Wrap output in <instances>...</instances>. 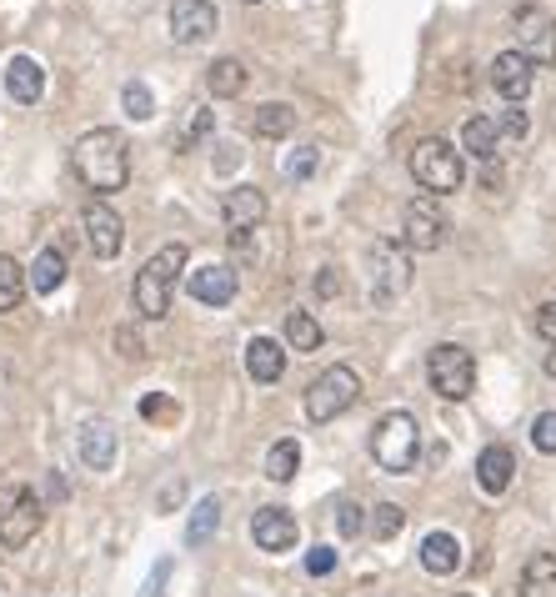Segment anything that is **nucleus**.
<instances>
[{
  "instance_id": "5701e85b",
  "label": "nucleus",
  "mask_w": 556,
  "mask_h": 597,
  "mask_svg": "<svg viewBox=\"0 0 556 597\" xmlns=\"http://www.w3.org/2000/svg\"><path fill=\"white\" fill-rule=\"evenodd\" d=\"M521 597H556V552H536L521 567Z\"/></svg>"
},
{
  "instance_id": "4be33fe9",
  "label": "nucleus",
  "mask_w": 556,
  "mask_h": 597,
  "mask_svg": "<svg viewBox=\"0 0 556 597\" xmlns=\"http://www.w3.org/2000/svg\"><path fill=\"white\" fill-rule=\"evenodd\" d=\"M246 81H251V71H246L236 56H221V61H211V71H206V86H211L216 101H236V96L246 91Z\"/></svg>"
},
{
  "instance_id": "7ed1b4c3",
  "label": "nucleus",
  "mask_w": 556,
  "mask_h": 597,
  "mask_svg": "<svg viewBox=\"0 0 556 597\" xmlns=\"http://www.w3.org/2000/svg\"><path fill=\"white\" fill-rule=\"evenodd\" d=\"M411 176H416V186H421L426 196H451V191H461L466 166H461V151H456L451 141L426 136V141H416V151H411Z\"/></svg>"
},
{
  "instance_id": "412c9836",
  "label": "nucleus",
  "mask_w": 556,
  "mask_h": 597,
  "mask_svg": "<svg viewBox=\"0 0 556 597\" xmlns=\"http://www.w3.org/2000/svg\"><path fill=\"white\" fill-rule=\"evenodd\" d=\"M421 567H426L431 577H451V572L461 567V542H456L451 532H431V537L421 542Z\"/></svg>"
},
{
  "instance_id": "473e14b6",
  "label": "nucleus",
  "mask_w": 556,
  "mask_h": 597,
  "mask_svg": "<svg viewBox=\"0 0 556 597\" xmlns=\"http://www.w3.org/2000/svg\"><path fill=\"white\" fill-rule=\"evenodd\" d=\"M316 166H321V151H316V146H296V151L286 156V176H291V181L316 176Z\"/></svg>"
},
{
  "instance_id": "bb28decb",
  "label": "nucleus",
  "mask_w": 556,
  "mask_h": 597,
  "mask_svg": "<svg viewBox=\"0 0 556 597\" xmlns=\"http://www.w3.org/2000/svg\"><path fill=\"white\" fill-rule=\"evenodd\" d=\"M461 146H466L476 161H491V156H496V121L471 116V121L461 126Z\"/></svg>"
},
{
  "instance_id": "ddd939ff",
  "label": "nucleus",
  "mask_w": 556,
  "mask_h": 597,
  "mask_svg": "<svg viewBox=\"0 0 556 597\" xmlns=\"http://www.w3.org/2000/svg\"><path fill=\"white\" fill-rule=\"evenodd\" d=\"M221 221L231 236H246L266 221V191L261 186H231L226 201H221Z\"/></svg>"
},
{
  "instance_id": "a19ab883",
  "label": "nucleus",
  "mask_w": 556,
  "mask_h": 597,
  "mask_svg": "<svg viewBox=\"0 0 556 597\" xmlns=\"http://www.w3.org/2000/svg\"><path fill=\"white\" fill-rule=\"evenodd\" d=\"M116 347H121V357H141V352H146V347H141V337H136L131 327H121V332H116Z\"/></svg>"
},
{
  "instance_id": "4c0bfd02",
  "label": "nucleus",
  "mask_w": 556,
  "mask_h": 597,
  "mask_svg": "<svg viewBox=\"0 0 556 597\" xmlns=\"http://www.w3.org/2000/svg\"><path fill=\"white\" fill-rule=\"evenodd\" d=\"M306 572H311V577H331V572H336V552H331V547H311V552H306Z\"/></svg>"
},
{
  "instance_id": "ea45409f",
  "label": "nucleus",
  "mask_w": 556,
  "mask_h": 597,
  "mask_svg": "<svg viewBox=\"0 0 556 597\" xmlns=\"http://www.w3.org/2000/svg\"><path fill=\"white\" fill-rule=\"evenodd\" d=\"M536 332H541L546 342H556V302H546V307L536 312Z\"/></svg>"
},
{
  "instance_id": "aec40b11",
  "label": "nucleus",
  "mask_w": 556,
  "mask_h": 597,
  "mask_svg": "<svg viewBox=\"0 0 556 597\" xmlns=\"http://www.w3.org/2000/svg\"><path fill=\"white\" fill-rule=\"evenodd\" d=\"M511 477H516V457H511L506 447H486V452L476 457V482H481L491 497H501V492L511 487Z\"/></svg>"
},
{
  "instance_id": "72a5a7b5",
  "label": "nucleus",
  "mask_w": 556,
  "mask_h": 597,
  "mask_svg": "<svg viewBox=\"0 0 556 597\" xmlns=\"http://www.w3.org/2000/svg\"><path fill=\"white\" fill-rule=\"evenodd\" d=\"M141 417H146V422H176V417H181V407H176L171 397H161V392H151V397L141 402Z\"/></svg>"
},
{
  "instance_id": "f8f14e48",
  "label": "nucleus",
  "mask_w": 556,
  "mask_h": 597,
  "mask_svg": "<svg viewBox=\"0 0 556 597\" xmlns=\"http://www.w3.org/2000/svg\"><path fill=\"white\" fill-rule=\"evenodd\" d=\"M531 81H536V61H531V56H521V51H501V56L491 61V86H496L501 101L521 106L526 91H531Z\"/></svg>"
},
{
  "instance_id": "a211bd4d",
  "label": "nucleus",
  "mask_w": 556,
  "mask_h": 597,
  "mask_svg": "<svg viewBox=\"0 0 556 597\" xmlns=\"http://www.w3.org/2000/svg\"><path fill=\"white\" fill-rule=\"evenodd\" d=\"M81 462L91 472H111V462H116V427L111 422H86L81 427Z\"/></svg>"
},
{
  "instance_id": "423d86ee",
  "label": "nucleus",
  "mask_w": 556,
  "mask_h": 597,
  "mask_svg": "<svg viewBox=\"0 0 556 597\" xmlns=\"http://www.w3.org/2000/svg\"><path fill=\"white\" fill-rule=\"evenodd\" d=\"M41 497L26 482H0V547H26L41 532Z\"/></svg>"
},
{
  "instance_id": "f03ea898",
  "label": "nucleus",
  "mask_w": 556,
  "mask_h": 597,
  "mask_svg": "<svg viewBox=\"0 0 556 597\" xmlns=\"http://www.w3.org/2000/svg\"><path fill=\"white\" fill-rule=\"evenodd\" d=\"M181 266H186V246H181V241H171V246H161V251H156V256L136 271L131 302H136V312H141L146 322H161V317L171 312V291H176Z\"/></svg>"
},
{
  "instance_id": "b1692460",
  "label": "nucleus",
  "mask_w": 556,
  "mask_h": 597,
  "mask_svg": "<svg viewBox=\"0 0 556 597\" xmlns=\"http://www.w3.org/2000/svg\"><path fill=\"white\" fill-rule=\"evenodd\" d=\"M251 131H256L261 141H281V136H291V131H296V111H291L286 101H266V106H256Z\"/></svg>"
},
{
  "instance_id": "cd10ccee",
  "label": "nucleus",
  "mask_w": 556,
  "mask_h": 597,
  "mask_svg": "<svg viewBox=\"0 0 556 597\" xmlns=\"http://www.w3.org/2000/svg\"><path fill=\"white\" fill-rule=\"evenodd\" d=\"M286 342H291L296 352H316V347L326 342V332H321V322H316L311 312H291V317H286Z\"/></svg>"
},
{
  "instance_id": "0eeeda50",
  "label": "nucleus",
  "mask_w": 556,
  "mask_h": 597,
  "mask_svg": "<svg viewBox=\"0 0 556 597\" xmlns=\"http://www.w3.org/2000/svg\"><path fill=\"white\" fill-rule=\"evenodd\" d=\"M426 377H431V392L446 397V402H466V397L476 392V362H471V352L456 347V342L431 347V357H426Z\"/></svg>"
},
{
  "instance_id": "e433bc0d",
  "label": "nucleus",
  "mask_w": 556,
  "mask_h": 597,
  "mask_svg": "<svg viewBox=\"0 0 556 597\" xmlns=\"http://www.w3.org/2000/svg\"><path fill=\"white\" fill-rule=\"evenodd\" d=\"M211 126H216V116H211L206 106H196V111H191V121H186V141H181V146H191V141L211 136Z\"/></svg>"
},
{
  "instance_id": "f704fd0d",
  "label": "nucleus",
  "mask_w": 556,
  "mask_h": 597,
  "mask_svg": "<svg viewBox=\"0 0 556 597\" xmlns=\"http://www.w3.org/2000/svg\"><path fill=\"white\" fill-rule=\"evenodd\" d=\"M531 442H536V452H556V412H541L531 422Z\"/></svg>"
},
{
  "instance_id": "1a4fd4ad",
  "label": "nucleus",
  "mask_w": 556,
  "mask_h": 597,
  "mask_svg": "<svg viewBox=\"0 0 556 597\" xmlns=\"http://www.w3.org/2000/svg\"><path fill=\"white\" fill-rule=\"evenodd\" d=\"M216 26H221V16H216L211 0H176V6H171V36H176V46H206L216 36Z\"/></svg>"
},
{
  "instance_id": "2f4dec72",
  "label": "nucleus",
  "mask_w": 556,
  "mask_h": 597,
  "mask_svg": "<svg viewBox=\"0 0 556 597\" xmlns=\"http://www.w3.org/2000/svg\"><path fill=\"white\" fill-rule=\"evenodd\" d=\"M121 106H126L131 121H151V116H156V101H151V91H146L141 81H131V86L121 91Z\"/></svg>"
},
{
  "instance_id": "6e6552de",
  "label": "nucleus",
  "mask_w": 556,
  "mask_h": 597,
  "mask_svg": "<svg viewBox=\"0 0 556 597\" xmlns=\"http://www.w3.org/2000/svg\"><path fill=\"white\" fill-rule=\"evenodd\" d=\"M446 231H451V216L441 211V196L421 191L406 201V226H401L406 251H436V246H446Z\"/></svg>"
},
{
  "instance_id": "4468645a",
  "label": "nucleus",
  "mask_w": 556,
  "mask_h": 597,
  "mask_svg": "<svg viewBox=\"0 0 556 597\" xmlns=\"http://www.w3.org/2000/svg\"><path fill=\"white\" fill-rule=\"evenodd\" d=\"M516 51L521 56H531L536 66H546V61H556V31H551V21H546V11H536V6H526V11H516Z\"/></svg>"
},
{
  "instance_id": "c85d7f7f",
  "label": "nucleus",
  "mask_w": 556,
  "mask_h": 597,
  "mask_svg": "<svg viewBox=\"0 0 556 597\" xmlns=\"http://www.w3.org/2000/svg\"><path fill=\"white\" fill-rule=\"evenodd\" d=\"M216 527H221V497H201V502H196V512H191V522H186V542H191V547H201Z\"/></svg>"
},
{
  "instance_id": "39448f33",
  "label": "nucleus",
  "mask_w": 556,
  "mask_h": 597,
  "mask_svg": "<svg viewBox=\"0 0 556 597\" xmlns=\"http://www.w3.org/2000/svg\"><path fill=\"white\" fill-rule=\"evenodd\" d=\"M356 397H361V377H356L346 362H336V367H326V372L306 387V417H311L316 427H326V422H336L341 412H351Z\"/></svg>"
},
{
  "instance_id": "58836bf2",
  "label": "nucleus",
  "mask_w": 556,
  "mask_h": 597,
  "mask_svg": "<svg viewBox=\"0 0 556 597\" xmlns=\"http://www.w3.org/2000/svg\"><path fill=\"white\" fill-rule=\"evenodd\" d=\"M336 527H341V537H356V532L366 527V512H361L356 502H341V517H336Z\"/></svg>"
},
{
  "instance_id": "9b49d317",
  "label": "nucleus",
  "mask_w": 556,
  "mask_h": 597,
  "mask_svg": "<svg viewBox=\"0 0 556 597\" xmlns=\"http://www.w3.org/2000/svg\"><path fill=\"white\" fill-rule=\"evenodd\" d=\"M81 226H86V241H91V251H96L101 261L121 256V246H126V221H121L106 201H91V206L81 211Z\"/></svg>"
},
{
  "instance_id": "2eb2a0df",
  "label": "nucleus",
  "mask_w": 556,
  "mask_h": 597,
  "mask_svg": "<svg viewBox=\"0 0 556 597\" xmlns=\"http://www.w3.org/2000/svg\"><path fill=\"white\" fill-rule=\"evenodd\" d=\"M251 537L261 552H291L296 547V517L286 507H261L251 517Z\"/></svg>"
},
{
  "instance_id": "dca6fc26",
  "label": "nucleus",
  "mask_w": 556,
  "mask_h": 597,
  "mask_svg": "<svg viewBox=\"0 0 556 597\" xmlns=\"http://www.w3.org/2000/svg\"><path fill=\"white\" fill-rule=\"evenodd\" d=\"M186 291L196 296V302H206V307H226L236 296V271L231 266H196L186 276Z\"/></svg>"
},
{
  "instance_id": "7c9ffc66",
  "label": "nucleus",
  "mask_w": 556,
  "mask_h": 597,
  "mask_svg": "<svg viewBox=\"0 0 556 597\" xmlns=\"http://www.w3.org/2000/svg\"><path fill=\"white\" fill-rule=\"evenodd\" d=\"M401 527H406V512H401L396 502H381V507L371 512V532H376V542H391V537H401Z\"/></svg>"
},
{
  "instance_id": "9d476101",
  "label": "nucleus",
  "mask_w": 556,
  "mask_h": 597,
  "mask_svg": "<svg viewBox=\"0 0 556 597\" xmlns=\"http://www.w3.org/2000/svg\"><path fill=\"white\" fill-rule=\"evenodd\" d=\"M411 286V261H406V241L386 236L376 241V302L386 307L391 296H401Z\"/></svg>"
},
{
  "instance_id": "37998d69",
  "label": "nucleus",
  "mask_w": 556,
  "mask_h": 597,
  "mask_svg": "<svg viewBox=\"0 0 556 597\" xmlns=\"http://www.w3.org/2000/svg\"><path fill=\"white\" fill-rule=\"evenodd\" d=\"M246 6H261V0H246Z\"/></svg>"
},
{
  "instance_id": "c9c22d12",
  "label": "nucleus",
  "mask_w": 556,
  "mask_h": 597,
  "mask_svg": "<svg viewBox=\"0 0 556 597\" xmlns=\"http://www.w3.org/2000/svg\"><path fill=\"white\" fill-rule=\"evenodd\" d=\"M496 131H501V136H511V141H526V131H531V116H526L521 106H511V111L496 121Z\"/></svg>"
},
{
  "instance_id": "f257e3e1",
  "label": "nucleus",
  "mask_w": 556,
  "mask_h": 597,
  "mask_svg": "<svg viewBox=\"0 0 556 597\" xmlns=\"http://www.w3.org/2000/svg\"><path fill=\"white\" fill-rule=\"evenodd\" d=\"M71 166H76V176H81L86 191L111 196V191H126V181H131V146H126L121 131L96 126V131H86L71 146Z\"/></svg>"
},
{
  "instance_id": "c03bdc74",
  "label": "nucleus",
  "mask_w": 556,
  "mask_h": 597,
  "mask_svg": "<svg viewBox=\"0 0 556 597\" xmlns=\"http://www.w3.org/2000/svg\"><path fill=\"white\" fill-rule=\"evenodd\" d=\"M456 597H471V592H456Z\"/></svg>"
},
{
  "instance_id": "6ab92c4d",
  "label": "nucleus",
  "mask_w": 556,
  "mask_h": 597,
  "mask_svg": "<svg viewBox=\"0 0 556 597\" xmlns=\"http://www.w3.org/2000/svg\"><path fill=\"white\" fill-rule=\"evenodd\" d=\"M246 372H251V382L271 387V382H281V372H286V352H281L271 337H256V342L246 347Z\"/></svg>"
},
{
  "instance_id": "a878e982",
  "label": "nucleus",
  "mask_w": 556,
  "mask_h": 597,
  "mask_svg": "<svg viewBox=\"0 0 556 597\" xmlns=\"http://www.w3.org/2000/svg\"><path fill=\"white\" fill-rule=\"evenodd\" d=\"M26 276H31V291H36V296H51V291H56V286L66 281V256H61L56 246H46V251L36 256V266H31Z\"/></svg>"
},
{
  "instance_id": "79ce46f5",
  "label": "nucleus",
  "mask_w": 556,
  "mask_h": 597,
  "mask_svg": "<svg viewBox=\"0 0 556 597\" xmlns=\"http://www.w3.org/2000/svg\"><path fill=\"white\" fill-rule=\"evenodd\" d=\"M316 291H321V296H336V291H341V276H336V271L326 266V271L316 276Z\"/></svg>"
},
{
  "instance_id": "f3484780",
  "label": "nucleus",
  "mask_w": 556,
  "mask_h": 597,
  "mask_svg": "<svg viewBox=\"0 0 556 597\" xmlns=\"http://www.w3.org/2000/svg\"><path fill=\"white\" fill-rule=\"evenodd\" d=\"M6 96L21 101V106H36V101L46 96V71H41V61L11 56V61H6Z\"/></svg>"
},
{
  "instance_id": "20e7f679",
  "label": "nucleus",
  "mask_w": 556,
  "mask_h": 597,
  "mask_svg": "<svg viewBox=\"0 0 556 597\" xmlns=\"http://www.w3.org/2000/svg\"><path fill=\"white\" fill-rule=\"evenodd\" d=\"M371 457L376 467L386 472H411L416 457H421V432H416V417L411 412H386L371 432Z\"/></svg>"
},
{
  "instance_id": "393cba45",
  "label": "nucleus",
  "mask_w": 556,
  "mask_h": 597,
  "mask_svg": "<svg viewBox=\"0 0 556 597\" xmlns=\"http://www.w3.org/2000/svg\"><path fill=\"white\" fill-rule=\"evenodd\" d=\"M26 286H31L26 266L16 256H0V312H16L26 302Z\"/></svg>"
},
{
  "instance_id": "c756f323",
  "label": "nucleus",
  "mask_w": 556,
  "mask_h": 597,
  "mask_svg": "<svg viewBox=\"0 0 556 597\" xmlns=\"http://www.w3.org/2000/svg\"><path fill=\"white\" fill-rule=\"evenodd\" d=\"M296 467H301V447H296L291 437H281V442L266 452V477H271V482H291Z\"/></svg>"
}]
</instances>
